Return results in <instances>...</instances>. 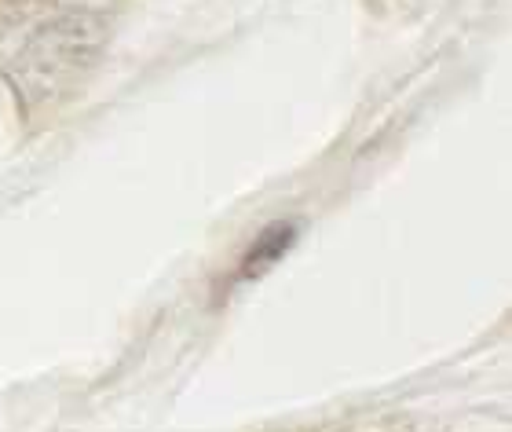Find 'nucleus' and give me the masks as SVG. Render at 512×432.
Returning <instances> with one entry per match:
<instances>
[{
	"label": "nucleus",
	"mask_w": 512,
	"mask_h": 432,
	"mask_svg": "<svg viewBox=\"0 0 512 432\" xmlns=\"http://www.w3.org/2000/svg\"><path fill=\"white\" fill-rule=\"evenodd\" d=\"M103 11L70 0H0V81L26 114H48L85 88L103 63Z\"/></svg>",
	"instance_id": "nucleus-1"
},
{
	"label": "nucleus",
	"mask_w": 512,
	"mask_h": 432,
	"mask_svg": "<svg viewBox=\"0 0 512 432\" xmlns=\"http://www.w3.org/2000/svg\"><path fill=\"white\" fill-rule=\"evenodd\" d=\"M293 235H297V227L293 224H275L271 231H264L260 235V242H256L253 249H249V260H246V275H253V271H260L264 264H271V260H278L282 253L289 249V242H293Z\"/></svg>",
	"instance_id": "nucleus-2"
}]
</instances>
